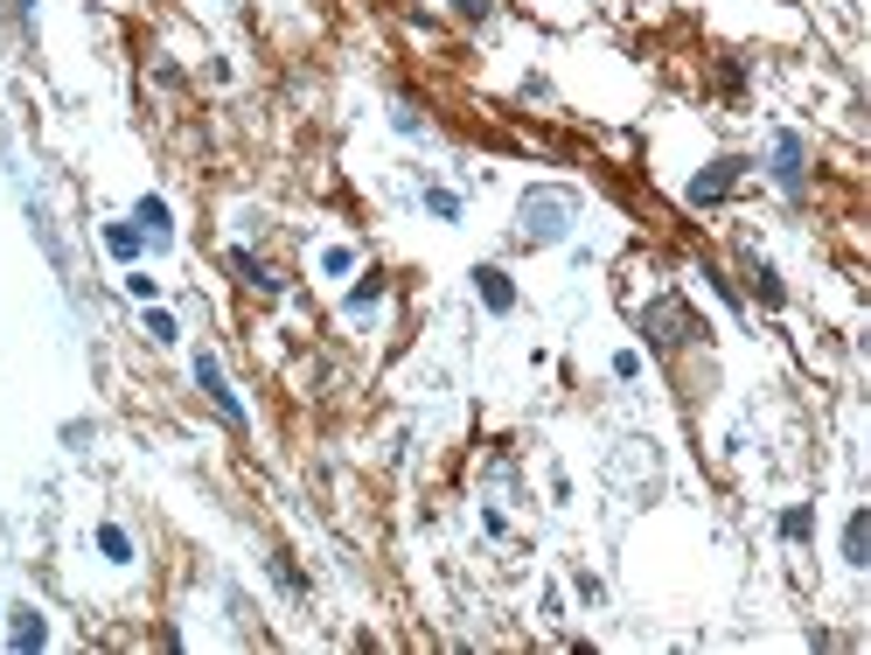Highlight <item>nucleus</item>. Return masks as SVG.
Returning a JSON list of instances; mask_svg holds the SVG:
<instances>
[{
  "label": "nucleus",
  "mask_w": 871,
  "mask_h": 655,
  "mask_svg": "<svg viewBox=\"0 0 871 655\" xmlns=\"http://www.w3.org/2000/svg\"><path fill=\"white\" fill-rule=\"evenodd\" d=\"M572 224H578V196H565V189H531L516 202V230L531 245H558Z\"/></svg>",
  "instance_id": "1"
},
{
  "label": "nucleus",
  "mask_w": 871,
  "mask_h": 655,
  "mask_svg": "<svg viewBox=\"0 0 871 655\" xmlns=\"http://www.w3.org/2000/svg\"><path fill=\"white\" fill-rule=\"evenodd\" d=\"M196 384L209 390V405L224 411V426H237V433H245V405H237V390L224 384V363L209 356V349H196Z\"/></svg>",
  "instance_id": "2"
},
{
  "label": "nucleus",
  "mask_w": 871,
  "mask_h": 655,
  "mask_svg": "<svg viewBox=\"0 0 871 655\" xmlns=\"http://www.w3.org/2000/svg\"><path fill=\"white\" fill-rule=\"evenodd\" d=\"M774 181H781V196H802V140L795 133H774Z\"/></svg>",
  "instance_id": "3"
},
{
  "label": "nucleus",
  "mask_w": 871,
  "mask_h": 655,
  "mask_svg": "<svg viewBox=\"0 0 871 655\" xmlns=\"http://www.w3.org/2000/svg\"><path fill=\"white\" fill-rule=\"evenodd\" d=\"M649 328H655V343H663V349H676V343H683V335H697V321H691V314H683L676 300H663V307H649Z\"/></svg>",
  "instance_id": "4"
},
{
  "label": "nucleus",
  "mask_w": 871,
  "mask_h": 655,
  "mask_svg": "<svg viewBox=\"0 0 871 655\" xmlns=\"http://www.w3.org/2000/svg\"><path fill=\"white\" fill-rule=\"evenodd\" d=\"M474 294L488 300V314H509V307H516V286H509L503 266H482V272H474Z\"/></svg>",
  "instance_id": "5"
},
{
  "label": "nucleus",
  "mask_w": 871,
  "mask_h": 655,
  "mask_svg": "<svg viewBox=\"0 0 871 655\" xmlns=\"http://www.w3.org/2000/svg\"><path fill=\"white\" fill-rule=\"evenodd\" d=\"M732 181H739V161H711V168L691 181V202H719V196L732 189Z\"/></svg>",
  "instance_id": "6"
},
{
  "label": "nucleus",
  "mask_w": 871,
  "mask_h": 655,
  "mask_svg": "<svg viewBox=\"0 0 871 655\" xmlns=\"http://www.w3.org/2000/svg\"><path fill=\"white\" fill-rule=\"evenodd\" d=\"M133 217H140V238H147V245H168V238H175V224H168V202H161V196H140Z\"/></svg>",
  "instance_id": "7"
},
{
  "label": "nucleus",
  "mask_w": 871,
  "mask_h": 655,
  "mask_svg": "<svg viewBox=\"0 0 871 655\" xmlns=\"http://www.w3.org/2000/svg\"><path fill=\"white\" fill-rule=\"evenodd\" d=\"M8 642H14V648H42V642H49V621H42L36 607H14V621H8Z\"/></svg>",
  "instance_id": "8"
},
{
  "label": "nucleus",
  "mask_w": 871,
  "mask_h": 655,
  "mask_svg": "<svg viewBox=\"0 0 871 655\" xmlns=\"http://www.w3.org/2000/svg\"><path fill=\"white\" fill-rule=\"evenodd\" d=\"M864 552H871V516H864V509H858V516H851V523H843V558H851V565H871V558H864Z\"/></svg>",
  "instance_id": "9"
},
{
  "label": "nucleus",
  "mask_w": 871,
  "mask_h": 655,
  "mask_svg": "<svg viewBox=\"0 0 871 655\" xmlns=\"http://www.w3.org/2000/svg\"><path fill=\"white\" fill-rule=\"evenodd\" d=\"M140 245L147 238H140L133 224H105V251H112V258H140Z\"/></svg>",
  "instance_id": "10"
},
{
  "label": "nucleus",
  "mask_w": 871,
  "mask_h": 655,
  "mask_svg": "<svg viewBox=\"0 0 871 655\" xmlns=\"http://www.w3.org/2000/svg\"><path fill=\"white\" fill-rule=\"evenodd\" d=\"M230 272H237V279H245V286H258V294H273V286H279V279H273L266 266H258V258H251V251H230Z\"/></svg>",
  "instance_id": "11"
},
{
  "label": "nucleus",
  "mask_w": 871,
  "mask_h": 655,
  "mask_svg": "<svg viewBox=\"0 0 871 655\" xmlns=\"http://www.w3.org/2000/svg\"><path fill=\"white\" fill-rule=\"evenodd\" d=\"M98 552L112 558V565H126V558H133V544H126V530H119V523H105V530H98Z\"/></svg>",
  "instance_id": "12"
},
{
  "label": "nucleus",
  "mask_w": 871,
  "mask_h": 655,
  "mask_svg": "<svg viewBox=\"0 0 871 655\" xmlns=\"http://www.w3.org/2000/svg\"><path fill=\"white\" fill-rule=\"evenodd\" d=\"M377 294H384V286H377V272H369L356 294H349V314H369V307H377Z\"/></svg>",
  "instance_id": "13"
},
{
  "label": "nucleus",
  "mask_w": 871,
  "mask_h": 655,
  "mask_svg": "<svg viewBox=\"0 0 871 655\" xmlns=\"http://www.w3.org/2000/svg\"><path fill=\"white\" fill-rule=\"evenodd\" d=\"M753 286H760V300H768V307H781V279L768 266H753Z\"/></svg>",
  "instance_id": "14"
},
{
  "label": "nucleus",
  "mask_w": 871,
  "mask_h": 655,
  "mask_svg": "<svg viewBox=\"0 0 871 655\" xmlns=\"http://www.w3.org/2000/svg\"><path fill=\"white\" fill-rule=\"evenodd\" d=\"M809 523H815L809 509H788V516H781V537H809Z\"/></svg>",
  "instance_id": "15"
},
{
  "label": "nucleus",
  "mask_w": 871,
  "mask_h": 655,
  "mask_svg": "<svg viewBox=\"0 0 871 655\" xmlns=\"http://www.w3.org/2000/svg\"><path fill=\"white\" fill-rule=\"evenodd\" d=\"M426 209H433V217H461V196H446V189H433V196H426Z\"/></svg>",
  "instance_id": "16"
},
{
  "label": "nucleus",
  "mask_w": 871,
  "mask_h": 655,
  "mask_svg": "<svg viewBox=\"0 0 871 655\" xmlns=\"http://www.w3.org/2000/svg\"><path fill=\"white\" fill-rule=\"evenodd\" d=\"M147 335H154V343H175V321H168V314H161V307H154V314H147Z\"/></svg>",
  "instance_id": "17"
},
{
  "label": "nucleus",
  "mask_w": 871,
  "mask_h": 655,
  "mask_svg": "<svg viewBox=\"0 0 871 655\" xmlns=\"http://www.w3.org/2000/svg\"><path fill=\"white\" fill-rule=\"evenodd\" d=\"M488 8H495V0H454V14H461V21H488Z\"/></svg>",
  "instance_id": "18"
},
{
  "label": "nucleus",
  "mask_w": 871,
  "mask_h": 655,
  "mask_svg": "<svg viewBox=\"0 0 871 655\" xmlns=\"http://www.w3.org/2000/svg\"><path fill=\"white\" fill-rule=\"evenodd\" d=\"M21 8H36V0H21Z\"/></svg>",
  "instance_id": "19"
}]
</instances>
